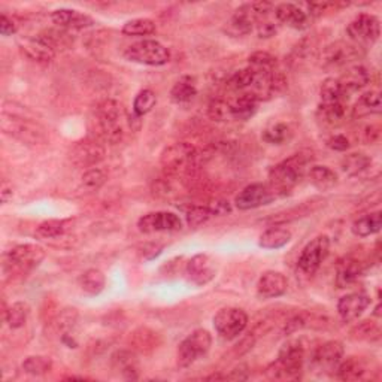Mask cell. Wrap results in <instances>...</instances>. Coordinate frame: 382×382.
Segmentation results:
<instances>
[{
  "instance_id": "cell-1",
  "label": "cell",
  "mask_w": 382,
  "mask_h": 382,
  "mask_svg": "<svg viewBox=\"0 0 382 382\" xmlns=\"http://www.w3.org/2000/svg\"><path fill=\"white\" fill-rule=\"evenodd\" d=\"M306 360V349L300 339H290L278 352L277 360L266 369V376L273 381H297Z\"/></svg>"
},
{
  "instance_id": "cell-2",
  "label": "cell",
  "mask_w": 382,
  "mask_h": 382,
  "mask_svg": "<svg viewBox=\"0 0 382 382\" xmlns=\"http://www.w3.org/2000/svg\"><path fill=\"white\" fill-rule=\"evenodd\" d=\"M309 162L311 157L300 153L273 166L269 172V185L277 191L279 198L290 194L291 190L302 182Z\"/></svg>"
},
{
  "instance_id": "cell-3",
  "label": "cell",
  "mask_w": 382,
  "mask_h": 382,
  "mask_svg": "<svg viewBox=\"0 0 382 382\" xmlns=\"http://www.w3.org/2000/svg\"><path fill=\"white\" fill-rule=\"evenodd\" d=\"M199 151L187 142H176L164 148L160 155L163 172L173 178H184L194 173L199 166Z\"/></svg>"
},
{
  "instance_id": "cell-4",
  "label": "cell",
  "mask_w": 382,
  "mask_h": 382,
  "mask_svg": "<svg viewBox=\"0 0 382 382\" xmlns=\"http://www.w3.org/2000/svg\"><path fill=\"white\" fill-rule=\"evenodd\" d=\"M96 115L103 139L112 145L120 144L124 139L127 121L123 106L116 101L107 99L97 106Z\"/></svg>"
},
{
  "instance_id": "cell-5",
  "label": "cell",
  "mask_w": 382,
  "mask_h": 382,
  "mask_svg": "<svg viewBox=\"0 0 382 382\" xmlns=\"http://www.w3.org/2000/svg\"><path fill=\"white\" fill-rule=\"evenodd\" d=\"M2 130L12 136V138L21 141L27 145H45L48 142V134L44 127L31 120V119H23V116H18L15 114H8L6 111L2 114Z\"/></svg>"
},
{
  "instance_id": "cell-6",
  "label": "cell",
  "mask_w": 382,
  "mask_h": 382,
  "mask_svg": "<svg viewBox=\"0 0 382 382\" xmlns=\"http://www.w3.org/2000/svg\"><path fill=\"white\" fill-rule=\"evenodd\" d=\"M273 9H275V6L269 2H254L242 5L230 17V19L226 23V27H224V32L232 36L248 35L252 32L257 21H260L261 18H266Z\"/></svg>"
},
{
  "instance_id": "cell-7",
  "label": "cell",
  "mask_w": 382,
  "mask_h": 382,
  "mask_svg": "<svg viewBox=\"0 0 382 382\" xmlns=\"http://www.w3.org/2000/svg\"><path fill=\"white\" fill-rule=\"evenodd\" d=\"M365 55L363 48L352 42L336 41L322 48L320 63L322 69L338 71L342 67H349L352 63Z\"/></svg>"
},
{
  "instance_id": "cell-8",
  "label": "cell",
  "mask_w": 382,
  "mask_h": 382,
  "mask_svg": "<svg viewBox=\"0 0 382 382\" xmlns=\"http://www.w3.org/2000/svg\"><path fill=\"white\" fill-rule=\"evenodd\" d=\"M212 345V336L208 330L198 329L191 331L185 338L176 351V363L178 367L185 369L194 365L199 358L205 357L209 352Z\"/></svg>"
},
{
  "instance_id": "cell-9",
  "label": "cell",
  "mask_w": 382,
  "mask_h": 382,
  "mask_svg": "<svg viewBox=\"0 0 382 382\" xmlns=\"http://www.w3.org/2000/svg\"><path fill=\"white\" fill-rule=\"evenodd\" d=\"M124 57L129 62L146 64V66H163L169 63L171 53L168 48L153 39L134 42L125 48Z\"/></svg>"
},
{
  "instance_id": "cell-10",
  "label": "cell",
  "mask_w": 382,
  "mask_h": 382,
  "mask_svg": "<svg viewBox=\"0 0 382 382\" xmlns=\"http://www.w3.org/2000/svg\"><path fill=\"white\" fill-rule=\"evenodd\" d=\"M248 326L247 312L241 308H223L214 317V327L218 335L226 339L233 340L239 338L243 330Z\"/></svg>"
},
{
  "instance_id": "cell-11",
  "label": "cell",
  "mask_w": 382,
  "mask_h": 382,
  "mask_svg": "<svg viewBox=\"0 0 382 382\" xmlns=\"http://www.w3.org/2000/svg\"><path fill=\"white\" fill-rule=\"evenodd\" d=\"M330 252V238L326 234L313 238L305 248L302 250V254L297 261V268L303 275H313L324 261Z\"/></svg>"
},
{
  "instance_id": "cell-12",
  "label": "cell",
  "mask_w": 382,
  "mask_h": 382,
  "mask_svg": "<svg viewBox=\"0 0 382 382\" xmlns=\"http://www.w3.org/2000/svg\"><path fill=\"white\" fill-rule=\"evenodd\" d=\"M349 41L356 45L375 44L381 35L378 17L372 14H358L347 27Z\"/></svg>"
},
{
  "instance_id": "cell-13",
  "label": "cell",
  "mask_w": 382,
  "mask_h": 382,
  "mask_svg": "<svg viewBox=\"0 0 382 382\" xmlns=\"http://www.w3.org/2000/svg\"><path fill=\"white\" fill-rule=\"evenodd\" d=\"M278 198L279 196L277 194L275 190L270 187L269 184L256 182V184L248 185V187H245L236 196L234 205H236V208L241 211H250V209H256L260 207H266V205L272 203Z\"/></svg>"
},
{
  "instance_id": "cell-14",
  "label": "cell",
  "mask_w": 382,
  "mask_h": 382,
  "mask_svg": "<svg viewBox=\"0 0 382 382\" xmlns=\"http://www.w3.org/2000/svg\"><path fill=\"white\" fill-rule=\"evenodd\" d=\"M46 256L45 250L36 243H21L6 254L8 263L18 270H32L44 261Z\"/></svg>"
},
{
  "instance_id": "cell-15",
  "label": "cell",
  "mask_w": 382,
  "mask_h": 382,
  "mask_svg": "<svg viewBox=\"0 0 382 382\" xmlns=\"http://www.w3.org/2000/svg\"><path fill=\"white\" fill-rule=\"evenodd\" d=\"M344 352L345 349L342 342L327 340L313 349L311 354V363L313 367L324 372V374H330V372L336 370L340 360L344 358Z\"/></svg>"
},
{
  "instance_id": "cell-16",
  "label": "cell",
  "mask_w": 382,
  "mask_h": 382,
  "mask_svg": "<svg viewBox=\"0 0 382 382\" xmlns=\"http://www.w3.org/2000/svg\"><path fill=\"white\" fill-rule=\"evenodd\" d=\"M138 229L142 233H159V232H178L182 229V221L173 212H150L144 215L138 221Z\"/></svg>"
},
{
  "instance_id": "cell-17",
  "label": "cell",
  "mask_w": 382,
  "mask_h": 382,
  "mask_svg": "<svg viewBox=\"0 0 382 382\" xmlns=\"http://www.w3.org/2000/svg\"><path fill=\"white\" fill-rule=\"evenodd\" d=\"M72 162L80 168H93L105 159V148L99 142L85 139L78 142L71 153Z\"/></svg>"
},
{
  "instance_id": "cell-18",
  "label": "cell",
  "mask_w": 382,
  "mask_h": 382,
  "mask_svg": "<svg viewBox=\"0 0 382 382\" xmlns=\"http://www.w3.org/2000/svg\"><path fill=\"white\" fill-rule=\"evenodd\" d=\"M288 281L286 275L277 270L261 273L257 282V295L260 299H277L287 293Z\"/></svg>"
},
{
  "instance_id": "cell-19",
  "label": "cell",
  "mask_w": 382,
  "mask_h": 382,
  "mask_svg": "<svg viewBox=\"0 0 382 382\" xmlns=\"http://www.w3.org/2000/svg\"><path fill=\"white\" fill-rule=\"evenodd\" d=\"M185 275L196 286H207L215 277L214 261L208 254H198V256L189 260L187 268H185Z\"/></svg>"
},
{
  "instance_id": "cell-20",
  "label": "cell",
  "mask_w": 382,
  "mask_h": 382,
  "mask_svg": "<svg viewBox=\"0 0 382 382\" xmlns=\"http://www.w3.org/2000/svg\"><path fill=\"white\" fill-rule=\"evenodd\" d=\"M370 305V297L363 293H349L338 302V313L344 322L356 321Z\"/></svg>"
},
{
  "instance_id": "cell-21",
  "label": "cell",
  "mask_w": 382,
  "mask_h": 382,
  "mask_svg": "<svg viewBox=\"0 0 382 382\" xmlns=\"http://www.w3.org/2000/svg\"><path fill=\"white\" fill-rule=\"evenodd\" d=\"M273 11L279 24H287L296 31H306L312 21L309 14L295 3H281Z\"/></svg>"
},
{
  "instance_id": "cell-22",
  "label": "cell",
  "mask_w": 382,
  "mask_h": 382,
  "mask_svg": "<svg viewBox=\"0 0 382 382\" xmlns=\"http://www.w3.org/2000/svg\"><path fill=\"white\" fill-rule=\"evenodd\" d=\"M51 19L58 28H64V31H81L94 26V19L90 15L66 8L55 9L51 14Z\"/></svg>"
},
{
  "instance_id": "cell-23",
  "label": "cell",
  "mask_w": 382,
  "mask_h": 382,
  "mask_svg": "<svg viewBox=\"0 0 382 382\" xmlns=\"http://www.w3.org/2000/svg\"><path fill=\"white\" fill-rule=\"evenodd\" d=\"M336 378L340 381H363L370 376L374 370H370L369 365L360 357L342 358L336 367Z\"/></svg>"
},
{
  "instance_id": "cell-24",
  "label": "cell",
  "mask_w": 382,
  "mask_h": 382,
  "mask_svg": "<svg viewBox=\"0 0 382 382\" xmlns=\"http://www.w3.org/2000/svg\"><path fill=\"white\" fill-rule=\"evenodd\" d=\"M342 88L349 97V94L357 93L370 83V73L365 66L361 64H352L347 67V71L342 73L340 78H338Z\"/></svg>"
},
{
  "instance_id": "cell-25",
  "label": "cell",
  "mask_w": 382,
  "mask_h": 382,
  "mask_svg": "<svg viewBox=\"0 0 382 382\" xmlns=\"http://www.w3.org/2000/svg\"><path fill=\"white\" fill-rule=\"evenodd\" d=\"M111 363L115 370H119L125 379H138L139 376V360L133 351L119 349L111 357Z\"/></svg>"
},
{
  "instance_id": "cell-26",
  "label": "cell",
  "mask_w": 382,
  "mask_h": 382,
  "mask_svg": "<svg viewBox=\"0 0 382 382\" xmlns=\"http://www.w3.org/2000/svg\"><path fill=\"white\" fill-rule=\"evenodd\" d=\"M21 51L27 58L37 63H50L55 57V51L39 35L26 39L21 44Z\"/></svg>"
},
{
  "instance_id": "cell-27",
  "label": "cell",
  "mask_w": 382,
  "mask_h": 382,
  "mask_svg": "<svg viewBox=\"0 0 382 382\" xmlns=\"http://www.w3.org/2000/svg\"><path fill=\"white\" fill-rule=\"evenodd\" d=\"M365 273V264L357 259L345 257L338 264L336 270V284L339 288H345L351 284L358 281V278Z\"/></svg>"
},
{
  "instance_id": "cell-28",
  "label": "cell",
  "mask_w": 382,
  "mask_h": 382,
  "mask_svg": "<svg viewBox=\"0 0 382 382\" xmlns=\"http://www.w3.org/2000/svg\"><path fill=\"white\" fill-rule=\"evenodd\" d=\"M230 106L232 120L247 121L257 112L259 102L247 94H234L232 99H227Z\"/></svg>"
},
{
  "instance_id": "cell-29",
  "label": "cell",
  "mask_w": 382,
  "mask_h": 382,
  "mask_svg": "<svg viewBox=\"0 0 382 382\" xmlns=\"http://www.w3.org/2000/svg\"><path fill=\"white\" fill-rule=\"evenodd\" d=\"M381 112V94L376 90H370L361 94L356 105L351 107V115L354 119H363Z\"/></svg>"
},
{
  "instance_id": "cell-30",
  "label": "cell",
  "mask_w": 382,
  "mask_h": 382,
  "mask_svg": "<svg viewBox=\"0 0 382 382\" xmlns=\"http://www.w3.org/2000/svg\"><path fill=\"white\" fill-rule=\"evenodd\" d=\"M308 176L309 181L312 182V185L315 189H318L320 191H329L331 189H335L338 185V173L327 168V166H311L308 171Z\"/></svg>"
},
{
  "instance_id": "cell-31",
  "label": "cell",
  "mask_w": 382,
  "mask_h": 382,
  "mask_svg": "<svg viewBox=\"0 0 382 382\" xmlns=\"http://www.w3.org/2000/svg\"><path fill=\"white\" fill-rule=\"evenodd\" d=\"M381 226H382V214L381 211H375L365 215V217H360L358 220L352 223L351 232L354 233L357 238H367V236H372V234L378 233L381 230Z\"/></svg>"
},
{
  "instance_id": "cell-32",
  "label": "cell",
  "mask_w": 382,
  "mask_h": 382,
  "mask_svg": "<svg viewBox=\"0 0 382 382\" xmlns=\"http://www.w3.org/2000/svg\"><path fill=\"white\" fill-rule=\"evenodd\" d=\"M72 229V220H48L36 227L39 239H58Z\"/></svg>"
},
{
  "instance_id": "cell-33",
  "label": "cell",
  "mask_w": 382,
  "mask_h": 382,
  "mask_svg": "<svg viewBox=\"0 0 382 382\" xmlns=\"http://www.w3.org/2000/svg\"><path fill=\"white\" fill-rule=\"evenodd\" d=\"M372 157L365 153H351L344 157L340 168L348 176H358L370 169Z\"/></svg>"
},
{
  "instance_id": "cell-34",
  "label": "cell",
  "mask_w": 382,
  "mask_h": 382,
  "mask_svg": "<svg viewBox=\"0 0 382 382\" xmlns=\"http://www.w3.org/2000/svg\"><path fill=\"white\" fill-rule=\"evenodd\" d=\"M78 282H80L81 290L87 293V295L97 296L106 287V277L99 269H88L80 277Z\"/></svg>"
},
{
  "instance_id": "cell-35",
  "label": "cell",
  "mask_w": 382,
  "mask_h": 382,
  "mask_svg": "<svg viewBox=\"0 0 382 382\" xmlns=\"http://www.w3.org/2000/svg\"><path fill=\"white\" fill-rule=\"evenodd\" d=\"M320 97L321 103H347L348 96L342 88L338 78H327L324 83L321 84L320 88Z\"/></svg>"
},
{
  "instance_id": "cell-36",
  "label": "cell",
  "mask_w": 382,
  "mask_h": 382,
  "mask_svg": "<svg viewBox=\"0 0 382 382\" xmlns=\"http://www.w3.org/2000/svg\"><path fill=\"white\" fill-rule=\"evenodd\" d=\"M290 241H291L290 230L282 227H270L261 234L259 245L264 250H279L282 247H286Z\"/></svg>"
},
{
  "instance_id": "cell-37",
  "label": "cell",
  "mask_w": 382,
  "mask_h": 382,
  "mask_svg": "<svg viewBox=\"0 0 382 382\" xmlns=\"http://www.w3.org/2000/svg\"><path fill=\"white\" fill-rule=\"evenodd\" d=\"M198 94V87L194 84L191 76H182L181 80L176 81L171 90V99L175 103H187L193 101Z\"/></svg>"
},
{
  "instance_id": "cell-38",
  "label": "cell",
  "mask_w": 382,
  "mask_h": 382,
  "mask_svg": "<svg viewBox=\"0 0 382 382\" xmlns=\"http://www.w3.org/2000/svg\"><path fill=\"white\" fill-rule=\"evenodd\" d=\"M347 103H320L318 116L322 123L330 125H338L347 119Z\"/></svg>"
},
{
  "instance_id": "cell-39",
  "label": "cell",
  "mask_w": 382,
  "mask_h": 382,
  "mask_svg": "<svg viewBox=\"0 0 382 382\" xmlns=\"http://www.w3.org/2000/svg\"><path fill=\"white\" fill-rule=\"evenodd\" d=\"M31 315V306L26 302H15L11 306L6 308V315H5V322H8V326L17 330L21 329L26 322L27 318Z\"/></svg>"
},
{
  "instance_id": "cell-40",
  "label": "cell",
  "mask_w": 382,
  "mask_h": 382,
  "mask_svg": "<svg viewBox=\"0 0 382 382\" xmlns=\"http://www.w3.org/2000/svg\"><path fill=\"white\" fill-rule=\"evenodd\" d=\"M44 41L50 45L53 50L57 53L58 50H66L73 44V37L69 33V31H64V28H48V31H44L42 33H39Z\"/></svg>"
},
{
  "instance_id": "cell-41",
  "label": "cell",
  "mask_w": 382,
  "mask_h": 382,
  "mask_svg": "<svg viewBox=\"0 0 382 382\" xmlns=\"http://www.w3.org/2000/svg\"><path fill=\"white\" fill-rule=\"evenodd\" d=\"M157 26L150 18H134L123 26V33L127 36H150L154 35Z\"/></svg>"
},
{
  "instance_id": "cell-42",
  "label": "cell",
  "mask_w": 382,
  "mask_h": 382,
  "mask_svg": "<svg viewBox=\"0 0 382 382\" xmlns=\"http://www.w3.org/2000/svg\"><path fill=\"white\" fill-rule=\"evenodd\" d=\"M351 339L354 340H367V342H376L381 338V329L376 322L365 320L357 324L351 330Z\"/></svg>"
},
{
  "instance_id": "cell-43",
  "label": "cell",
  "mask_w": 382,
  "mask_h": 382,
  "mask_svg": "<svg viewBox=\"0 0 382 382\" xmlns=\"http://www.w3.org/2000/svg\"><path fill=\"white\" fill-rule=\"evenodd\" d=\"M53 369V360L45 356H31L23 361V370L28 375L42 376Z\"/></svg>"
},
{
  "instance_id": "cell-44",
  "label": "cell",
  "mask_w": 382,
  "mask_h": 382,
  "mask_svg": "<svg viewBox=\"0 0 382 382\" xmlns=\"http://www.w3.org/2000/svg\"><path fill=\"white\" fill-rule=\"evenodd\" d=\"M261 138L264 142L272 145H281L291 138V130L287 124L277 123L263 132Z\"/></svg>"
},
{
  "instance_id": "cell-45",
  "label": "cell",
  "mask_w": 382,
  "mask_h": 382,
  "mask_svg": "<svg viewBox=\"0 0 382 382\" xmlns=\"http://www.w3.org/2000/svg\"><path fill=\"white\" fill-rule=\"evenodd\" d=\"M157 103V96L153 90H142L134 97L133 112L136 116H144L153 111Z\"/></svg>"
},
{
  "instance_id": "cell-46",
  "label": "cell",
  "mask_w": 382,
  "mask_h": 382,
  "mask_svg": "<svg viewBox=\"0 0 382 382\" xmlns=\"http://www.w3.org/2000/svg\"><path fill=\"white\" fill-rule=\"evenodd\" d=\"M130 342L134 348H138L141 351L154 349L157 347V333L145 327L138 329L132 335Z\"/></svg>"
},
{
  "instance_id": "cell-47",
  "label": "cell",
  "mask_w": 382,
  "mask_h": 382,
  "mask_svg": "<svg viewBox=\"0 0 382 382\" xmlns=\"http://www.w3.org/2000/svg\"><path fill=\"white\" fill-rule=\"evenodd\" d=\"M248 66L264 71H275L278 69V62L275 55H272L266 51H257L248 57Z\"/></svg>"
},
{
  "instance_id": "cell-48",
  "label": "cell",
  "mask_w": 382,
  "mask_h": 382,
  "mask_svg": "<svg viewBox=\"0 0 382 382\" xmlns=\"http://www.w3.org/2000/svg\"><path fill=\"white\" fill-rule=\"evenodd\" d=\"M107 176L102 169L92 168L83 175V187L87 191H97L106 182Z\"/></svg>"
},
{
  "instance_id": "cell-49",
  "label": "cell",
  "mask_w": 382,
  "mask_h": 382,
  "mask_svg": "<svg viewBox=\"0 0 382 382\" xmlns=\"http://www.w3.org/2000/svg\"><path fill=\"white\" fill-rule=\"evenodd\" d=\"M215 217L212 209L209 208V205H205V207H191L187 211V215H185V218H187V223L190 227H198L200 224L207 223L209 218Z\"/></svg>"
},
{
  "instance_id": "cell-50",
  "label": "cell",
  "mask_w": 382,
  "mask_h": 382,
  "mask_svg": "<svg viewBox=\"0 0 382 382\" xmlns=\"http://www.w3.org/2000/svg\"><path fill=\"white\" fill-rule=\"evenodd\" d=\"M208 114L214 121H229L232 120L229 102L224 99H214L208 106Z\"/></svg>"
},
{
  "instance_id": "cell-51",
  "label": "cell",
  "mask_w": 382,
  "mask_h": 382,
  "mask_svg": "<svg viewBox=\"0 0 382 382\" xmlns=\"http://www.w3.org/2000/svg\"><path fill=\"white\" fill-rule=\"evenodd\" d=\"M76 321H78V312L75 308H67L60 313V317H58V327H60V330L63 331V336H69V335L73 336L71 331L76 326Z\"/></svg>"
},
{
  "instance_id": "cell-52",
  "label": "cell",
  "mask_w": 382,
  "mask_h": 382,
  "mask_svg": "<svg viewBox=\"0 0 382 382\" xmlns=\"http://www.w3.org/2000/svg\"><path fill=\"white\" fill-rule=\"evenodd\" d=\"M342 6H345V3H336V2H312V3H306L308 8V14L311 18H317L321 17L322 14L326 12H333L338 11Z\"/></svg>"
},
{
  "instance_id": "cell-53",
  "label": "cell",
  "mask_w": 382,
  "mask_h": 382,
  "mask_svg": "<svg viewBox=\"0 0 382 382\" xmlns=\"http://www.w3.org/2000/svg\"><path fill=\"white\" fill-rule=\"evenodd\" d=\"M256 27H257L259 37L268 39V37H272L278 33L279 24L275 21H270V19H268V17H266V18H261L260 21H257Z\"/></svg>"
},
{
  "instance_id": "cell-54",
  "label": "cell",
  "mask_w": 382,
  "mask_h": 382,
  "mask_svg": "<svg viewBox=\"0 0 382 382\" xmlns=\"http://www.w3.org/2000/svg\"><path fill=\"white\" fill-rule=\"evenodd\" d=\"M381 139V127L378 124H367L361 130V141L365 144H376Z\"/></svg>"
},
{
  "instance_id": "cell-55",
  "label": "cell",
  "mask_w": 382,
  "mask_h": 382,
  "mask_svg": "<svg viewBox=\"0 0 382 382\" xmlns=\"http://www.w3.org/2000/svg\"><path fill=\"white\" fill-rule=\"evenodd\" d=\"M327 146L333 151L344 153V151L349 150L351 142L345 134H333L331 138H329V141H327Z\"/></svg>"
},
{
  "instance_id": "cell-56",
  "label": "cell",
  "mask_w": 382,
  "mask_h": 382,
  "mask_svg": "<svg viewBox=\"0 0 382 382\" xmlns=\"http://www.w3.org/2000/svg\"><path fill=\"white\" fill-rule=\"evenodd\" d=\"M0 33L3 36H12L17 33V24L6 14H2V18H0Z\"/></svg>"
},
{
  "instance_id": "cell-57",
  "label": "cell",
  "mask_w": 382,
  "mask_h": 382,
  "mask_svg": "<svg viewBox=\"0 0 382 382\" xmlns=\"http://www.w3.org/2000/svg\"><path fill=\"white\" fill-rule=\"evenodd\" d=\"M250 376L248 366L247 365H239L238 367H234L232 370V374L226 375V379L229 381H247Z\"/></svg>"
},
{
  "instance_id": "cell-58",
  "label": "cell",
  "mask_w": 382,
  "mask_h": 382,
  "mask_svg": "<svg viewBox=\"0 0 382 382\" xmlns=\"http://www.w3.org/2000/svg\"><path fill=\"white\" fill-rule=\"evenodd\" d=\"M209 208L212 209L214 215H224L232 211V207L227 200H215L209 205Z\"/></svg>"
},
{
  "instance_id": "cell-59",
  "label": "cell",
  "mask_w": 382,
  "mask_h": 382,
  "mask_svg": "<svg viewBox=\"0 0 382 382\" xmlns=\"http://www.w3.org/2000/svg\"><path fill=\"white\" fill-rule=\"evenodd\" d=\"M0 194H2V202L6 203L9 200V198H12V187H9V185L3 181L2 191H0Z\"/></svg>"
},
{
  "instance_id": "cell-60",
  "label": "cell",
  "mask_w": 382,
  "mask_h": 382,
  "mask_svg": "<svg viewBox=\"0 0 382 382\" xmlns=\"http://www.w3.org/2000/svg\"><path fill=\"white\" fill-rule=\"evenodd\" d=\"M379 311H381V305H376V308H375V312H374V315L379 317V315H381V313H379Z\"/></svg>"
}]
</instances>
